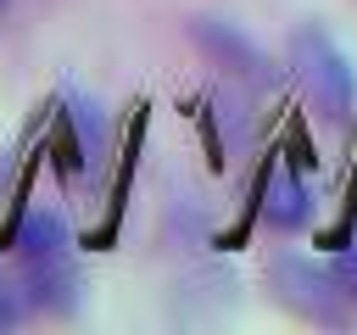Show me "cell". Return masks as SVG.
<instances>
[{"label":"cell","mask_w":357,"mask_h":335,"mask_svg":"<svg viewBox=\"0 0 357 335\" xmlns=\"http://www.w3.org/2000/svg\"><path fill=\"white\" fill-rule=\"evenodd\" d=\"M190 34H195V45H201L223 73H234V78H245V84H273V61H268L240 28H229V22H218V17H195Z\"/></svg>","instance_id":"cell-3"},{"label":"cell","mask_w":357,"mask_h":335,"mask_svg":"<svg viewBox=\"0 0 357 335\" xmlns=\"http://www.w3.org/2000/svg\"><path fill=\"white\" fill-rule=\"evenodd\" d=\"M329 268H335V279H340V290H346V296L357 302V229H351V240L340 246V257H335Z\"/></svg>","instance_id":"cell-6"},{"label":"cell","mask_w":357,"mask_h":335,"mask_svg":"<svg viewBox=\"0 0 357 335\" xmlns=\"http://www.w3.org/2000/svg\"><path fill=\"white\" fill-rule=\"evenodd\" d=\"M290 67L312 100L318 117L329 123H346L351 117V100H357V78H351V61L340 56V45L324 34V28H296L290 39Z\"/></svg>","instance_id":"cell-1"},{"label":"cell","mask_w":357,"mask_h":335,"mask_svg":"<svg viewBox=\"0 0 357 335\" xmlns=\"http://www.w3.org/2000/svg\"><path fill=\"white\" fill-rule=\"evenodd\" d=\"M0 11H6V0H0Z\"/></svg>","instance_id":"cell-8"},{"label":"cell","mask_w":357,"mask_h":335,"mask_svg":"<svg viewBox=\"0 0 357 335\" xmlns=\"http://www.w3.org/2000/svg\"><path fill=\"white\" fill-rule=\"evenodd\" d=\"M17 257H22V268H33V262H56V257H73L67 223H61L56 212H28L22 229H17Z\"/></svg>","instance_id":"cell-5"},{"label":"cell","mask_w":357,"mask_h":335,"mask_svg":"<svg viewBox=\"0 0 357 335\" xmlns=\"http://www.w3.org/2000/svg\"><path fill=\"white\" fill-rule=\"evenodd\" d=\"M307 218H312L307 184H301L296 173H273V184L262 190V223H268L273 234H296Z\"/></svg>","instance_id":"cell-4"},{"label":"cell","mask_w":357,"mask_h":335,"mask_svg":"<svg viewBox=\"0 0 357 335\" xmlns=\"http://www.w3.org/2000/svg\"><path fill=\"white\" fill-rule=\"evenodd\" d=\"M268 285H273V296H279L290 313H301V318H312V324H346V313H351V296L340 290L335 268H324V262H312V257L279 251V257L268 262Z\"/></svg>","instance_id":"cell-2"},{"label":"cell","mask_w":357,"mask_h":335,"mask_svg":"<svg viewBox=\"0 0 357 335\" xmlns=\"http://www.w3.org/2000/svg\"><path fill=\"white\" fill-rule=\"evenodd\" d=\"M22 313H28V302H22V296H17V285L0 274V329H11Z\"/></svg>","instance_id":"cell-7"}]
</instances>
